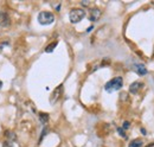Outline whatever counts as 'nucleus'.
I'll list each match as a JSON object with an SVG mask.
<instances>
[{"instance_id":"obj_1","label":"nucleus","mask_w":154,"mask_h":147,"mask_svg":"<svg viewBox=\"0 0 154 147\" xmlns=\"http://www.w3.org/2000/svg\"><path fill=\"white\" fill-rule=\"evenodd\" d=\"M123 85V80L122 77H115L113 80H110L109 82L106 83L104 85V89L108 91V93H113V91H116V90H120Z\"/></svg>"},{"instance_id":"obj_2","label":"nucleus","mask_w":154,"mask_h":147,"mask_svg":"<svg viewBox=\"0 0 154 147\" xmlns=\"http://www.w3.org/2000/svg\"><path fill=\"white\" fill-rule=\"evenodd\" d=\"M38 21L42 25H50L55 21V16L49 11H43L38 14Z\"/></svg>"},{"instance_id":"obj_3","label":"nucleus","mask_w":154,"mask_h":147,"mask_svg":"<svg viewBox=\"0 0 154 147\" xmlns=\"http://www.w3.org/2000/svg\"><path fill=\"white\" fill-rule=\"evenodd\" d=\"M84 17H85V11L83 8H74V10L70 11V13H69L70 21L74 23V24L80 23Z\"/></svg>"},{"instance_id":"obj_4","label":"nucleus","mask_w":154,"mask_h":147,"mask_svg":"<svg viewBox=\"0 0 154 147\" xmlns=\"http://www.w3.org/2000/svg\"><path fill=\"white\" fill-rule=\"evenodd\" d=\"M62 93H63V85L60 84V85H58V87L54 90L52 95H51V97H50V103H52V104L56 103V102L58 101V99L60 97Z\"/></svg>"},{"instance_id":"obj_5","label":"nucleus","mask_w":154,"mask_h":147,"mask_svg":"<svg viewBox=\"0 0 154 147\" xmlns=\"http://www.w3.org/2000/svg\"><path fill=\"white\" fill-rule=\"evenodd\" d=\"M10 23L11 21H10L8 14L0 10V25H1L3 27H7V26H10Z\"/></svg>"},{"instance_id":"obj_6","label":"nucleus","mask_w":154,"mask_h":147,"mask_svg":"<svg viewBox=\"0 0 154 147\" xmlns=\"http://www.w3.org/2000/svg\"><path fill=\"white\" fill-rule=\"evenodd\" d=\"M101 17V10L98 8H93L90 11V14H89V20H91V21H96L98 20Z\"/></svg>"},{"instance_id":"obj_7","label":"nucleus","mask_w":154,"mask_h":147,"mask_svg":"<svg viewBox=\"0 0 154 147\" xmlns=\"http://www.w3.org/2000/svg\"><path fill=\"white\" fill-rule=\"evenodd\" d=\"M133 69L135 70L136 74H139V75H141V76H144V75L147 74V69H146V67L144 64H135L133 67Z\"/></svg>"},{"instance_id":"obj_8","label":"nucleus","mask_w":154,"mask_h":147,"mask_svg":"<svg viewBox=\"0 0 154 147\" xmlns=\"http://www.w3.org/2000/svg\"><path fill=\"white\" fill-rule=\"evenodd\" d=\"M141 87H142V83H141V82H134V83H132V84H131V87H129V91H131L132 94H136Z\"/></svg>"},{"instance_id":"obj_9","label":"nucleus","mask_w":154,"mask_h":147,"mask_svg":"<svg viewBox=\"0 0 154 147\" xmlns=\"http://www.w3.org/2000/svg\"><path fill=\"white\" fill-rule=\"evenodd\" d=\"M141 146H142V140L140 139H135L129 144V147H141Z\"/></svg>"},{"instance_id":"obj_10","label":"nucleus","mask_w":154,"mask_h":147,"mask_svg":"<svg viewBox=\"0 0 154 147\" xmlns=\"http://www.w3.org/2000/svg\"><path fill=\"white\" fill-rule=\"evenodd\" d=\"M57 46V42H54L52 44H50V45H47V47L45 49V52H52L54 50H55V47Z\"/></svg>"},{"instance_id":"obj_11","label":"nucleus","mask_w":154,"mask_h":147,"mask_svg":"<svg viewBox=\"0 0 154 147\" xmlns=\"http://www.w3.org/2000/svg\"><path fill=\"white\" fill-rule=\"evenodd\" d=\"M39 119H41V121H42V124H46L47 120H49V115L45 114V113H41V114H39Z\"/></svg>"},{"instance_id":"obj_12","label":"nucleus","mask_w":154,"mask_h":147,"mask_svg":"<svg viewBox=\"0 0 154 147\" xmlns=\"http://www.w3.org/2000/svg\"><path fill=\"white\" fill-rule=\"evenodd\" d=\"M118 132H119V134H120L121 137L126 138V134H124V132H123V129H122V128H118Z\"/></svg>"},{"instance_id":"obj_13","label":"nucleus","mask_w":154,"mask_h":147,"mask_svg":"<svg viewBox=\"0 0 154 147\" xmlns=\"http://www.w3.org/2000/svg\"><path fill=\"white\" fill-rule=\"evenodd\" d=\"M129 126H131V125H129V122H128V121H126V122H124V124H123V128H124V129H127V128H129Z\"/></svg>"},{"instance_id":"obj_14","label":"nucleus","mask_w":154,"mask_h":147,"mask_svg":"<svg viewBox=\"0 0 154 147\" xmlns=\"http://www.w3.org/2000/svg\"><path fill=\"white\" fill-rule=\"evenodd\" d=\"M12 145H11V142L10 141H6V142H4V147H11Z\"/></svg>"},{"instance_id":"obj_15","label":"nucleus","mask_w":154,"mask_h":147,"mask_svg":"<svg viewBox=\"0 0 154 147\" xmlns=\"http://www.w3.org/2000/svg\"><path fill=\"white\" fill-rule=\"evenodd\" d=\"M141 132H142V134H144V135H146V134H147V133H146V129H145V128H141Z\"/></svg>"},{"instance_id":"obj_16","label":"nucleus","mask_w":154,"mask_h":147,"mask_svg":"<svg viewBox=\"0 0 154 147\" xmlns=\"http://www.w3.org/2000/svg\"><path fill=\"white\" fill-rule=\"evenodd\" d=\"M1 87H3V82H1V81H0V88H1Z\"/></svg>"}]
</instances>
